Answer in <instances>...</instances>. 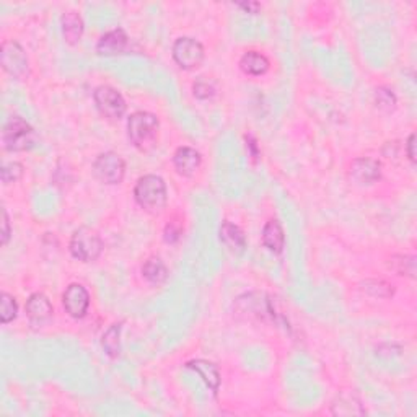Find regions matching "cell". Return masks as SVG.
I'll return each instance as SVG.
<instances>
[{
	"label": "cell",
	"mask_w": 417,
	"mask_h": 417,
	"mask_svg": "<svg viewBox=\"0 0 417 417\" xmlns=\"http://www.w3.org/2000/svg\"><path fill=\"white\" fill-rule=\"evenodd\" d=\"M93 173L105 184H119L126 173V163L118 153L105 152L93 163Z\"/></svg>",
	"instance_id": "5"
},
{
	"label": "cell",
	"mask_w": 417,
	"mask_h": 417,
	"mask_svg": "<svg viewBox=\"0 0 417 417\" xmlns=\"http://www.w3.org/2000/svg\"><path fill=\"white\" fill-rule=\"evenodd\" d=\"M192 92H194V97L199 98V100H207V98L214 97V93H216V87H214L212 81H209L205 79H199L194 85H192Z\"/></svg>",
	"instance_id": "25"
},
{
	"label": "cell",
	"mask_w": 417,
	"mask_h": 417,
	"mask_svg": "<svg viewBox=\"0 0 417 417\" xmlns=\"http://www.w3.org/2000/svg\"><path fill=\"white\" fill-rule=\"evenodd\" d=\"M103 251V242L97 231L87 227L75 230L71 240V253L75 260L84 263H92L100 257Z\"/></svg>",
	"instance_id": "4"
},
{
	"label": "cell",
	"mask_w": 417,
	"mask_h": 417,
	"mask_svg": "<svg viewBox=\"0 0 417 417\" xmlns=\"http://www.w3.org/2000/svg\"><path fill=\"white\" fill-rule=\"evenodd\" d=\"M142 274L150 283H155V286H160L168 279V269H166L165 263L160 257H150V260L145 261V264L142 266Z\"/></svg>",
	"instance_id": "19"
},
{
	"label": "cell",
	"mask_w": 417,
	"mask_h": 417,
	"mask_svg": "<svg viewBox=\"0 0 417 417\" xmlns=\"http://www.w3.org/2000/svg\"><path fill=\"white\" fill-rule=\"evenodd\" d=\"M240 67H242L244 74L257 77L268 72L269 61L266 55L256 53V51H249V53L243 55L242 61H240Z\"/></svg>",
	"instance_id": "16"
},
{
	"label": "cell",
	"mask_w": 417,
	"mask_h": 417,
	"mask_svg": "<svg viewBox=\"0 0 417 417\" xmlns=\"http://www.w3.org/2000/svg\"><path fill=\"white\" fill-rule=\"evenodd\" d=\"M62 31L68 45H77L84 34V21L75 12H68L62 16Z\"/></svg>",
	"instance_id": "18"
},
{
	"label": "cell",
	"mask_w": 417,
	"mask_h": 417,
	"mask_svg": "<svg viewBox=\"0 0 417 417\" xmlns=\"http://www.w3.org/2000/svg\"><path fill=\"white\" fill-rule=\"evenodd\" d=\"M62 303L66 312L72 318H84L90 307V294L80 283H72L62 295Z\"/></svg>",
	"instance_id": "9"
},
{
	"label": "cell",
	"mask_w": 417,
	"mask_h": 417,
	"mask_svg": "<svg viewBox=\"0 0 417 417\" xmlns=\"http://www.w3.org/2000/svg\"><path fill=\"white\" fill-rule=\"evenodd\" d=\"M416 134L409 136V140H407V157L412 163H416Z\"/></svg>",
	"instance_id": "28"
},
{
	"label": "cell",
	"mask_w": 417,
	"mask_h": 417,
	"mask_svg": "<svg viewBox=\"0 0 417 417\" xmlns=\"http://www.w3.org/2000/svg\"><path fill=\"white\" fill-rule=\"evenodd\" d=\"M186 367L194 370L197 375L205 381V385H207L214 393H217L218 385H220V375H218V368L216 365L212 362H207V360H192V362H188Z\"/></svg>",
	"instance_id": "15"
},
{
	"label": "cell",
	"mask_w": 417,
	"mask_h": 417,
	"mask_svg": "<svg viewBox=\"0 0 417 417\" xmlns=\"http://www.w3.org/2000/svg\"><path fill=\"white\" fill-rule=\"evenodd\" d=\"M173 59L179 67L191 71L204 61V47L192 38H179L173 45Z\"/></svg>",
	"instance_id": "7"
},
{
	"label": "cell",
	"mask_w": 417,
	"mask_h": 417,
	"mask_svg": "<svg viewBox=\"0 0 417 417\" xmlns=\"http://www.w3.org/2000/svg\"><path fill=\"white\" fill-rule=\"evenodd\" d=\"M121 323L113 325L111 328L103 334V349L110 357H118L121 352V344H119V334H121Z\"/></svg>",
	"instance_id": "20"
},
{
	"label": "cell",
	"mask_w": 417,
	"mask_h": 417,
	"mask_svg": "<svg viewBox=\"0 0 417 417\" xmlns=\"http://www.w3.org/2000/svg\"><path fill=\"white\" fill-rule=\"evenodd\" d=\"M263 243H264V247L273 253H281L283 249L286 238H283V231H282L281 223H279L277 220H269L264 225Z\"/></svg>",
	"instance_id": "17"
},
{
	"label": "cell",
	"mask_w": 417,
	"mask_h": 417,
	"mask_svg": "<svg viewBox=\"0 0 417 417\" xmlns=\"http://www.w3.org/2000/svg\"><path fill=\"white\" fill-rule=\"evenodd\" d=\"M364 290H367L368 294L375 296H383V299L393 295V289L385 281H367L364 283Z\"/></svg>",
	"instance_id": "24"
},
{
	"label": "cell",
	"mask_w": 417,
	"mask_h": 417,
	"mask_svg": "<svg viewBox=\"0 0 417 417\" xmlns=\"http://www.w3.org/2000/svg\"><path fill=\"white\" fill-rule=\"evenodd\" d=\"M220 240L222 243L225 244L227 248L230 249L231 253L235 255H240L243 253L244 247H247V240H244V235L240 227L233 225L230 222H223L220 227Z\"/></svg>",
	"instance_id": "14"
},
{
	"label": "cell",
	"mask_w": 417,
	"mask_h": 417,
	"mask_svg": "<svg viewBox=\"0 0 417 417\" xmlns=\"http://www.w3.org/2000/svg\"><path fill=\"white\" fill-rule=\"evenodd\" d=\"M18 313V305L16 300L12 295H8L3 292L2 294V305H0V318H2V323L7 325L10 321H14Z\"/></svg>",
	"instance_id": "21"
},
{
	"label": "cell",
	"mask_w": 417,
	"mask_h": 417,
	"mask_svg": "<svg viewBox=\"0 0 417 417\" xmlns=\"http://www.w3.org/2000/svg\"><path fill=\"white\" fill-rule=\"evenodd\" d=\"M179 235H181V230H179V229H175L173 225L166 227V230H165V240H166V242H170V243L176 242V240L179 238Z\"/></svg>",
	"instance_id": "27"
},
{
	"label": "cell",
	"mask_w": 417,
	"mask_h": 417,
	"mask_svg": "<svg viewBox=\"0 0 417 417\" xmlns=\"http://www.w3.org/2000/svg\"><path fill=\"white\" fill-rule=\"evenodd\" d=\"M175 168L179 175L183 176H192L196 170L201 166V153L191 147H181L176 150L175 153Z\"/></svg>",
	"instance_id": "13"
},
{
	"label": "cell",
	"mask_w": 417,
	"mask_h": 417,
	"mask_svg": "<svg viewBox=\"0 0 417 417\" xmlns=\"http://www.w3.org/2000/svg\"><path fill=\"white\" fill-rule=\"evenodd\" d=\"M10 238V223H8L7 210H3V220H2V244H7Z\"/></svg>",
	"instance_id": "26"
},
{
	"label": "cell",
	"mask_w": 417,
	"mask_h": 417,
	"mask_svg": "<svg viewBox=\"0 0 417 417\" xmlns=\"http://www.w3.org/2000/svg\"><path fill=\"white\" fill-rule=\"evenodd\" d=\"M375 103L381 111H386V113H390V111L394 110V105H396V98H394L393 92H390L388 88H377Z\"/></svg>",
	"instance_id": "23"
},
{
	"label": "cell",
	"mask_w": 417,
	"mask_h": 417,
	"mask_svg": "<svg viewBox=\"0 0 417 417\" xmlns=\"http://www.w3.org/2000/svg\"><path fill=\"white\" fill-rule=\"evenodd\" d=\"M158 129H160L158 118L147 111H137L127 121L129 140L140 150L153 147L158 137Z\"/></svg>",
	"instance_id": "1"
},
{
	"label": "cell",
	"mask_w": 417,
	"mask_h": 417,
	"mask_svg": "<svg viewBox=\"0 0 417 417\" xmlns=\"http://www.w3.org/2000/svg\"><path fill=\"white\" fill-rule=\"evenodd\" d=\"M0 61H2L3 71L16 77V79H20L28 72L27 54H25L23 47L15 41L3 42L2 49H0Z\"/></svg>",
	"instance_id": "8"
},
{
	"label": "cell",
	"mask_w": 417,
	"mask_h": 417,
	"mask_svg": "<svg viewBox=\"0 0 417 417\" xmlns=\"http://www.w3.org/2000/svg\"><path fill=\"white\" fill-rule=\"evenodd\" d=\"M127 45H129L127 34L124 33L121 28H118L113 29V31L106 33L105 36L101 38L97 46V51L98 54L101 55H116V54H123L124 51L127 49Z\"/></svg>",
	"instance_id": "12"
},
{
	"label": "cell",
	"mask_w": 417,
	"mask_h": 417,
	"mask_svg": "<svg viewBox=\"0 0 417 417\" xmlns=\"http://www.w3.org/2000/svg\"><path fill=\"white\" fill-rule=\"evenodd\" d=\"M93 100L98 111L108 119H119L126 113V101H124L123 94L108 85L94 90Z\"/></svg>",
	"instance_id": "6"
},
{
	"label": "cell",
	"mask_w": 417,
	"mask_h": 417,
	"mask_svg": "<svg viewBox=\"0 0 417 417\" xmlns=\"http://www.w3.org/2000/svg\"><path fill=\"white\" fill-rule=\"evenodd\" d=\"M137 204L147 212H160L166 205V184L160 176L145 175L134 188Z\"/></svg>",
	"instance_id": "2"
},
{
	"label": "cell",
	"mask_w": 417,
	"mask_h": 417,
	"mask_svg": "<svg viewBox=\"0 0 417 417\" xmlns=\"http://www.w3.org/2000/svg\"><path fill=\"white\" fill-rule=\"evenodd\" d=\"M240 7L244 8V10H248L249 14H256L257 10H260V3H255V2H248V3H238Z\"/></svg>",
	"instance_id": "29"
},
{
	"label": "cell",
	"mask_w": 417,
	"mask_h": 417,
	"mask_svg": "<svg viewBox=\"0 0 417 417\" xmlns=\"http://www.w3.org/2000/svg\"><path fill=\"white\" fill-rule=\"evenodd\" d=\"M2 144L5 150H10V152H23V150L34 147L36 134L25 119L14 116L2 129Z\"/></svg>",
	"instance_id": "3"
},
{
	"label": "cell",
	"mask_w": 417,
	"mask_h": 417,
	"mask_svg": "<svg viewBox=\"0 0 417 417\" xmlns=\"http://www.w3.org/2000/svg\"><path fill=\"white\" fill-rule=\"evenodd\" d=\"M381 176V165L373 158H357L351 165V178L359 184H372Z\"/></svg>",
	"instance_id": "10"
},
{
	"label": "cell",
	"mask_w": 417,
	"mask_h": 417,
	"mask_svg": "<svg viewBox=\"0 0 417 417\" xmlns=\"http://www.w3.org/2000/svg\"><path fill=\"white\" fill-rule=\"evenodd\" d=\"M0 176H2V183L3 184H12L16 183L18 179L23 176V166L18 162H10L5 163L0 170Z\"/></svg>",
	"instance_id": "22"
},
{
	"label": "cell",
	"mask_w": 417,
	"mask_h": 417,
	"mask_svg": "<svg viewBox=\"0 0 417 417\" xmlns=\"http://www.w3.org/2000/svg\"><path fill=\"white\" fill-rule=\"evenodd\" d=\"M53 305L49 299L42 294H33L27 302V315L34 326L47 323L53 318Z\"/></svg>",
	"instance_id": "11"
}]
</instances>
